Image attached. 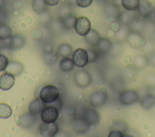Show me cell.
I'll return each instance as SVG.
<instances>
[{
    "instance_id": "44dd1931",
    "label": "cell",
    "mask_w": 155,
    "mask_h": 137,
    "mask_svg": "<svg viewBox=\"0 0 155 137\" xmlns=\"http://www.w3.org/2000/svg\"><path fill=\"white\" fill-rule=\"evenodd\" d=\"M46 5H47L44 0H33L32 2L33 9L38 14H41L45 11Z\"/></svg>"
},
{
    "instance_id": "277c9868",
    "label": "cell",
    "mask_w": 155,
    "mask_h": 137,
    "mask_svg": "<svg viewBox=\"0 0 155 137\" xmlns=\"http://www.w3.org/2000/svg\"><path fill=\"white\" fill-rule=\"evenodd\" d=\"M73 60L76 66L84 67L89 62L87 51L83 48L76 49L73 52Z\"/></svg>"
},
{
    "instance_id": "30bf717a",
    "label": "cell",
    "mask_w": 155,
    "mask_h": 137,
    "mask_svg": "<svg viewBox=\"0 0 155 137\" xmlns=\"http://www.w3.org/2000/svg\"><path fill=\"white\" fill-rule=\"evenodd\" d=\"M45 102H44L40 97L36 98L32 100L29 104V112L32 115H36L41 113L44 107L46 106Z\"/></svg>"
},
{
    "instance_id": "7402d4cb",
    "label": "cell",
    "mask_w": 155,
    "mask_h": 137,
    "mask_svg": "<svg viewBox=\"0 0 155 137\" xmlns=\"http://www.w3.org/2000/svg\"><path fill=\"white\" fill-rule=\"evenodd\" d=\"M34 116H35L34 115H32L30 113L22 115L21 116L22 118L20 119L21 121L20 125L25 127H28L30 126L35 122V118L34 117Z\"/></svg>"
},
{
    "instance_id": "52a82bcc",
    "label": "cell",
    "mask_w": 155,
    "mask_h": 137,
    "mask_svg": "<svg viewBox=\"0 0 155 137\" xmlns=\"http://www.w3.org/2000/svg\"><path fill=\"white\" fill-rule=\"evenodd\" d=\"M137 10L140 16L147 18L151 15L154 7L148 0H140Z\"/></svg>"
},
{
    "instance_id": "5b68a950",
    "label": "cell",
    "mask_w": 155,
    "mask_h": 137,
    "mask_svg": "<svg viewBox=\"0 0 155 137\" xmlns=\"http://www.w3.org/2000/svg\"><path fill=\"white\" fill-rule=\"evenodd\" d=\"M120 102L124 105H130L136 102L139 99L137 92L133 90H128L122 92L119 97Z\"/></svg>"
},
{
    "instance_id": "9a60e30c",
    "label": "cell",
    "mask_w": 155,
    "mask_h": 137,
    "mask_svg": "<svg viewBox=\"0 0 155 137\" xmlns=\"http://www.w3.org/2000/svg\"><path fill=\"white\" fill-rule=\"evenodd\" d=\"M140 105L145 110L151 109L155 105V96L153 94L145 95L140 101Z\"/></svg>"
},
{
    "instance_id": "8992f818",
    "label": "cell",
    "mask_w": 155,
    "mask_h": 137,
    "mask_svg": "<svg viewBox=\"0 0 155 137\" xmlns=\"http://www.w3.org/2000/svg\"><path fill=\"white\" fill-rule=\"evenodd\" d=\"M39 130L42 136L52 137L58 133L59 127L54 122L50 123L43 122L39 126Z\"/></svg>"
},
{
    "instance_id": "f546056e",
    "label": "cell",
    "mask_w": 155,
    "mask_h": 137,
    "mask_svg": "<svg viewBox=\"0 0 155 137\" xmlns=\"http://www.w3.org/2000/svg\"><path fill=\"white\" fill-rule=\"evenodd\" d=\"M96 1H99V2H103V1H107V0H96Z\"/></svg>"
},
{
    "instance_id": "603a6c76",
    "label": "cell",
    "mask_w": 155,
    "mask_h": 137,
    "mask_svg": "<svg viewBox=\"0 0 155 137\" xmlns=\"http://www.w3.org/2000/svg\"><path fill=\"white\" fill-rule=\"evenodd\" d=\"M25 43V39L21 35H16L12 39V45L15 49L22 48Z\"/></svg>"
},
{
    "instance_id": "d4e9b609",
    "label": "cell",
    "mask_w": 155,
    "mask_h": 137,
    "mask_svg": "<svg viewBox=\"0 0 155 137\" xmlns=\"http://www.w3.org/2000/svg\"><path fill=\"white\" fill-rule=\"evenodd\" d=\"M8 60L7 57L2 54H0V71H4L8 65Z\"/></svg>"
},
{
    "instance_id": "e0dca14e",
    "label": "cell",
    "mask_w": 155,
    "mask_h": 137,
    "mask_svg": "<svg viewBox=\"0 0 155 137\" xmlns=\"http://www.w3.org/2000/svg\"><path fill=\"white\" fill-rule=\"evenodd\" d=\"M121 4L125 10L133 11L137 10L139 0H121Z\"/></svg>"
},
{
    "instance_id": "6da1fadb",
    "label": "cell",
    "mask_w": 155,
    "mask_h": 137,
    "mask_svg": "<svg viewBox=\"0 0 155 137\" xmlns=\"http://www.w3.org/2000/svg\"><path fill=\"white\" fill-rule=\"evenodd\" d=\"M59 97L58 89L53 85L44 86L39 93V97L45 103H51L56 100Z\"/></svg>"
},
{
    "instance_id": "cb8c5ba5",
    "label": "cell",
    "mask_w": 155,
    "mask_h": 137,
    "mask_svg": "<svg viewBox=\"0 0 155 137\" xmlns=\"http://www.w3.org/2000/svg\"><path fill=\"white\" fill-rule=\"evenodd\" d=\"M97 46L99 49L101 51H108L111 46V43L110 41L107 39H101L99 43L96 45Z\"/></svg>"
},
{
    "instance_id": "2e32d148",
    "label": "cell",
    "mask_w": 155,
    "mask_h": 137,
    "mask_svg": "<svg viewBox=\"0 0 155 137\" xmlns=\"http://www.w3.org/2000/svg\"><path fill=\"white\" fill-rule=\"evenodd\" d=\"M7 70L8 72L11 73L14 75H18L22 72L23 66L18 62H12L8 63Z\"/></svg>"
},
{
    "instance_id": "ffe728a7",
    "label": "cell",
    "mask_w": 155,
    "mask_h": 137,
    "mask_svg": "<svg viewBox=\"0 0 155 137\" xmlns=\"http://www.w3.org/2000/svg\"><path fill=\"white\" fill-rule=\"evenodd\" d=\"M12 114V109L11 107L4 103H0V118H8Z\"/></svg>"
},
{
    "instance_id": "9c48e42d",
    "label": "cell",
    "mask_w": 155,
    "mask_h": 137,
    "mask_svg": "<svg viewBox=\"0 0 155 137\" xmlns=\"http://www.w3.org/2000/svg\"><path fill=\"white\" fill-rule=\"evenodd\" d=\"M74 76L75 82L79 86L86 87L91 83V77L85 71H79Z\"/></svg>"
},
{
    "instance_id": "7c38bea8",
    "label": "cell",
    "mask_w": 155,
    "mask_h": 137,
    "mask_svg": "<svg viewBox=\"0 0 155 137\" xmlns=\"http://www.w3.org/2000/svg\"><path fill=\"white\" fill-rule=\"evenodd\" d=\"M101 39L99 33L94 29H91L85 36V39L87 42L92 46H96Z\"/></svg>"
},
{
    "instance_id": "4316f807",
    "label": "cell",
    "mask_w": 155,
    "mask_h": 137,
    "mask_svg": "<svg viewBox=\"0 0 155 137\" xmlns=\"http://www.w3.org/2000/svg\"><path fill=\"white\" fill-rule=\"evenodd\" d=\"M88 56V61L90 62H93L96 59L97 57V54L96 51L92 50V49H89L88 51H87Z\"/></svg>"
},
{
    "instance_id": "ac0fdd59",
    "label": "cell",
    "mask_w": 155,
    "mask_h": 137,
    "mask_svg": "<svg viewBox=\"0 0 155 137\" xmlns=\"http://www.w3.org/2000/svg\"><path fill=\"white\" fill-rule=\"evenodd\" d=\"M12 36V29L6 24L0 25V40H3L9 39Z\"/></svg>"
},
{
    "instance_id": "5bb4252c",
    "label": "cell",
    "mask_w": 155,
    "mask_h": 137,
    "mask_svg": "<svg viewBox=\"0 0 155 137\" xmlns=\"http://www.w3.org/2000/svg\"><path fill=\"white\" fill-rule=\"evenodd\" d=\"M74 63L73 59L68 57H63L60 61V68L64 72H70L71 71L74 66Z\"/></svg>"
},
{
    "instance_id": "d6986e66",
    "label": "cell",
    "mask_w": 155,
    "mask_h": 137,
    "mask_svg": "<svg viewBox=\"0 0 155 137\" xmlns=\"http://www.w3.org/2000/svg\"><path fill=\"white\" fill-rule=\"evenodd\" d=\"M72 51V48L70 45L67 43H62L59 45L58 52L63 57H69Z\"/></svg>"
},
{
    "instance_id": "f1b7e54d",
    "label": "cell",
    "mask_w": 155,
    "mask_h": 137,
    "mask_svg": "<svg viewBox=\"0 0 155 137\" xmlns=\"http://www.w3.org/2000/svg\"><path fill=\"white\" fill-rule=\"evenodd\" d=\"M45 2V4L47 5H50V6H54L56 5L58 3L59 0H44Z\"/></svg>"
},
{
    "instance_id": "8fae6325",
    "label": "cell",
    "mask_w": 155,
    "mask_h": 137,
    "mask_svg": "<svg viewBox=\"0 0 155 137\" xmlns=\"http://www.w3.org/2000/svg\"><path fill=\"white\" fill-rule=\"evenodd\" d=\"M82 118L89 124V126L95 125L99 121V116L97 112L91 109L87 110L84 112V115Z\"/></svg>"
},
{
    "instance_id": "7a4b0ae2",
    "label": "cell",
    "mask_w": 155,
    "mask_h": 137,
    "mask_svg": "<svg viewBox=\"0 0 155 137\" xmlns=\"http://www.w3.org/2000/svg\"><path fill=\"white\" fill-rule=\"evenodd\" d=\"M74 28L79 35L85 36L91 30L90 21L85 16L78 18L75 19Z\"/></svg>"
},
{
    "instance_id": "4fadbf2b",
    "label": "cell",
    "mask_w": 155,
    "mask_h": 137,
    "mask_svg": "<svg viewBox=\"0 0 155 137\" xmlns=\"http://www.w3.org/2000/svg\"><path fill=\"white\" fill-rule=\"evenodd\" d=\"M107 95L102 92L96 91L90 97V102L93 106H100L107 100Z\"/></svg>"
},
{
    "instance_id": "83f0119b",
    "label": "cell",
    "mask_w": 155,
    "mask_h": 137,
    "mask_svg": "<svg viewBox=\"0 0 155 137\" xmlns=\"http://www.w3.org/2000/svg\"><path fill=\"white\" fill-rule=\"evenodd\" d=\"M124 135L121 131L116 130H112L108 135V137H122Z\"/></svg>"
},
{
    "instance_id": "ba28073f",
    "label": "cell",
    "mask_w": 155,
    "mask_h": 137,
    "mask_svg": "<svg viewBox=\"0 0 155 137\" xmlns=\"http://www.w3.org/2000/svg\"><path fill=\"white\" fill-rule=\"evenodd\" d=\"M15 83V77L11 73L5 72L0 76V89L3 91L9 90Z\"/></svg>"
},
{
    "instance_id": "3957f363",
    "label": "cell",
    "mask_w": 155,
    "mask_h": 137,
    "mask_svg": "<svg viewBox=\"0 0 155 137\" xmlns=\"http://www.w3.org/2000/svg\"><path fill=\"white\" fill-rule=\"evenodd\" d=\"M59 115L58 109L54 106H45L41 113V117L44 123H53L56 121Z\"/></svg>"
},
{
    "instance_id": "4dcf8cb0",
    "label": "cell",
    "mask_w": 155,
    "mask_h": 137,
    "mask_svg": "<svg viewBox=\"0 0 155 137\" xmlns=\"http://www.w3.org/2000/svg\"><path fill=\"white\" fill-rule=\"evenodd\" d=\"M154 18H155V11H154Z\"/></svg>"
},
{
    "instance_id": "484cf974",
    "label": "cell",
    "mask_w": 155,
    "mask_h": 137,
    "mask_svg": "<svg viewBox=\"0 0 155 137\" xmlns=\"http://www.w3.org/2000/svg\"><path fill=\"white\" fill-rule=\"evenodd\" d=\"M93 0H76L77 5L79 7L85 8L91 5Z\"/></svg>"
}]
</instances>
